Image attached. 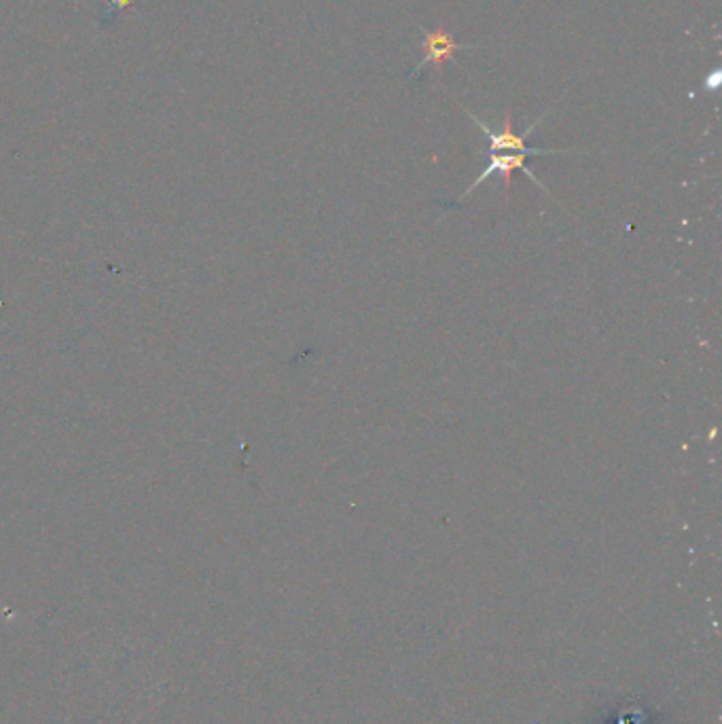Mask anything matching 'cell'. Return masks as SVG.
Wrapping results in <instances>:
<instances>
[{
    "label": "cell",
    "instance_id": "obj_1",
    "mask_svg": "<svg viewBox=\"0 0 722 724\" xmlns=\"http://www.w3.org/2000/svg\"><path fill=\"white\" fill-rule=\"evenodd\" d=\"M464 113H466L468 117H471V119L479 125L481 132L485 134V138H487V153H509V151H511V153H526V155H530V157L572 153V151H568V149H536V147H528V144H526L528 136L536 130V125H538L540 121H543V117H545L547 113H545L543 117H540V119H536V123H532L530 128H528L526 132H523V134H515V132H513V117H511V111H507V117H504V125H502L500 132H494V130L490 128V125L483 123V121H481L479 117H475L471 111H466V108H464Z\"/></svg>",
    "mask_w": 722,
    "mask_h": 724
},
{
    "label": "cell",
    "instance_id": "obj_2",
    "mask_svg": "<svg viewBox=\"0 0 722 724\" xmlns=\"http://www.w3.org/2000/svg\"><path fill=\"white\" fill-rule=\"evenodd\" d=\"M487 155H490V164H487V168H483V172L475 178V183L458 197L456 204L464 202L466 197H471L473 191H475L481 183H485L487 178H492L494 174H500V176H502L504 191H507V195H509V191H511V178H513V172H517V170H521L523 174H526L536 187L543 189V193H547V197H551L553 202H555V197L547 191V187H545L543 183H540V180L536 178V174L526 166V159H528L530 155H526V153H487Z\"/></svg>",
    "mask_w": 722,
    "mask_h": 724
},
{
    "label": "cell",
    "instance_id": "obj_3",
    "mask_svg": "<svg viewBox=\"0 0 722 724\" xmlns=\"http://www.w3.org/2000/svg\"><path fill=\"white\" fill-rule=\"evenodd\" d=\"M422 49H424V60L418 64V68L411 72V79L420 77L428 66H435L441 72L443 64L449 62V60L458 66L454 56L460 49H464V45L458 43L456 36L451 34L445 26H439L437 30H432V32H424Z\"/></svg>",
    "mask_w": 722,
    "mask_h": 724
}]
</instances>
